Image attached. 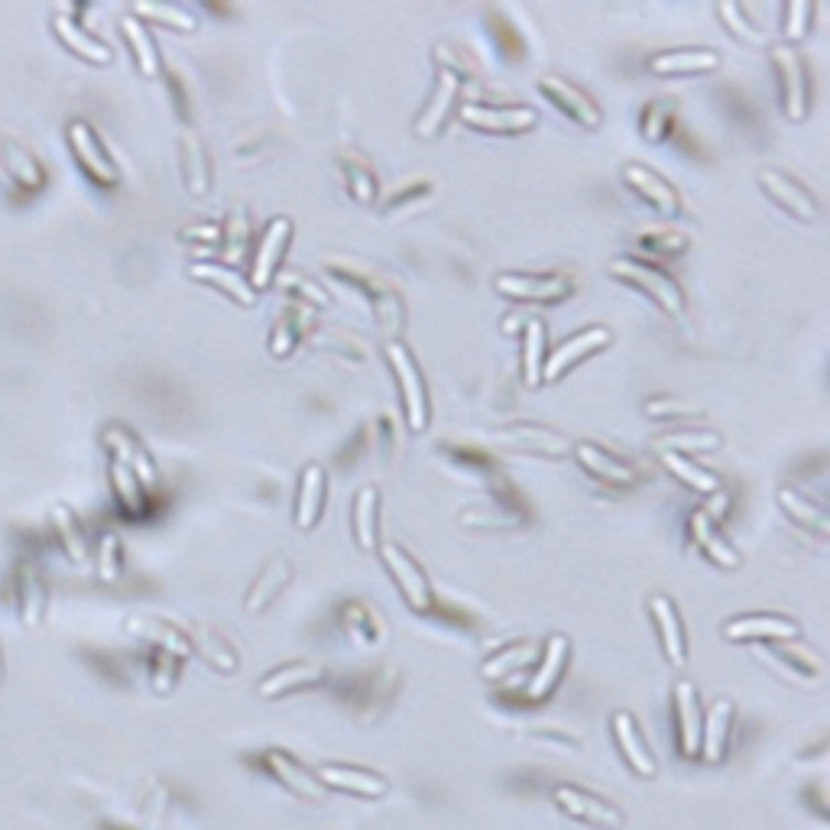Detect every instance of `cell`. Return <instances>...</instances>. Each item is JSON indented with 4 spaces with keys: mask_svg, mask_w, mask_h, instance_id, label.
<instances>
[{
    "mask_svg": "<svg viewBox=\"0 0 830 830\" xmlns=\"http://www.w3.org/2000/svg\"><path fill=\"white\" fill-rule=\"evenodd\" d=\"M435 68H438V78H435L432 98L418 111V118L413 123V133L418 140L438 136V130L448 123L451 111L461 105V88L471 78V65L461 59L451 46H445V43L435 46Z\"/></svg>",
    "mask_w": 830,
    "mask_h": 830,
    "instance_id": "1",
    "label": "cell"
},
{
    "mask_svg": "<svg viewBox=\"0 0 830 830\" xmlns=\"http://www.w3.org/2000/svg\"><path fill=\"white\" fill-rule=\"evenodd\" d=\"M607 273L653 298L665 315H685V308H688V298H685V290L678 286V280L643 256H613L607 263Z\"/></svg>",
    "mask_w": 830,
    "mask_h": 830,
    "instance_id": "2",
    "label": "cell"
},
{
    "mask_svg": "<svg viewBox=\"0 0 830 830\" xmlns=\"http://www.w3.org/2000/svg\"><path fill=\"white\" fill-rule=\"evenodd\" d=\"M723 513H727V493L720 490V493L708 496L705 506L691 510V516H688V538H691V545L701 548L705 558H711L717 568L736 571L743 565V555L733 548V542L727 535L720 533Z\"/></svg>",
    "mask_w": 830,
    "mask_h": 830,
    "instance_id": "3",
    "label": "cell"
},
{
    "mask_svg": "<svg viewBox=\"0 0 830 830\" xmlns=\"http://www.w3.org/2000/svg\"><path fill=\"white\" fill-rule=\"evenodd\" d=\"M383 357L396 376L400 386V400H403V413H406V425L409 432H425L428 418H432V406H428V386L425 376L415 363L413 351L396 338V341H383Z\"/></svg>",
    "mask_w": 830,
    "mask_h": 830,
    "instance_id": "4",
    "label": "cell"
},
{
    "mask_svg": "<svg viewBox=\"0 0 830 830\" xmlns=\"http://www.w3.org/2000/svg\"><path fill=\"white\" fill-rule=\"evenodd\" d=\"M496 293L516 302H538V305H551L561 302L575 293V276L551 270V273H523V270H506L493 276Z\"/></svg>",
    "mask_w": 830,
    "mask_h": 830,
    "instance_id": "5",
    "label": "cell"
},
{
    "mask_svg": "<svg viewBox=\"0 0 830 830\" xmlns=\"http://www.w3.org/2000/svg\"><path fill=\"white\" fill-rule=\"evenodd\" d=\"M376 555H380V561H383V568H386V575L393 578V585L400 588V593L406 597V603L413 607V610H428L432 603H435V591H432V581H428V575H425V568L415 561L413 555L400 545V542H380L376 545Z\"/></svg>",
    "mask_w": 830,
    "mask_h": 830,
    "instance_id": "6",
    "label": "cell"
},
{
    "mask_svg": "<svg viewBox=\"0 0 830 830\" xmlns=\"http://www.w3.org/2000/svg\"><path fill=\"white\" fill-rule=\"evenodd\" d=\"M772 68L778 78V98H782V111L788 120L801 123L808 118V68L801 62V53L788 43H775L772 46Z\"/></svg>",
    "mask_w": 830,
    "mask_h": 830,
    "instance_id": "7",
    "label": "cell"
},
{
    "mask_svg": "<svg viewBox=\"0 0 830 830\" xmlns=\"http://www.w3.org/2000/svg\"><path fill=\"white\" fill-rule=\"evenodd\" d=\"M458 118L471 130L483 133H526L538 123L533 105H487V101H461Z\"/></svg>",
    "mask_w": 830,
    "mask_h": 830,
    "instance_id": "8",
    "label": "cell"
},
{
    "mask_svg": "<svg viewBox=\"0 0 830 830\" xmlns=\"http://www.w3.org/2000/svg\"><path fill=\"white\" fill-rule=\"evenodd\" d=\"M610 341H613V331H610L607 325H591V328H585V331L568 335L561 345H555V348L545 354V363H542V383L561 380L575 363L588 360V357L603 351V348H610Z\"/></svg>",
    "mask_w": 830,
    "mask_h": 830,
    "instance_id": "9",
    "label": "cell"
},
{
    "mask_svg": "<svg viewBox=\"0 0 830 830\" xmlns=\"http://www.w3.org/2000/svg\"><path fill=\"white\" fill-rule=\"evenodd\" d=\"M293 240V221L286 215H276L270 218V225L263 228V234L256 240V250H253V263H250V286L256 293H263L266 286H273L280 266H283V256H286V247Z\"/></svg>",
    "mask_w": 830,
    "mask_h": 830,
    "instance_id": "10",
    "label": "cell"
},
{
    "mask_svg": "<svg viewBox=\"0 0 830 830\" xmlns=\"http://www.w3.org/2000/svg\"><path fill=\"white\" fill-rule=\"evenodd\" d=\"M760 185H763V192L769 195L772 201L778 208H785L791 218H798V221H818L821 218V201L811 195V188H805L795 176H788V173H782L775 166H766V170H760Z\"/></svg>",
    "mask_w": 830,
    "mask_h": 830,
    "instance_id": "11",
    "label": "cell"
},
{
    "mask_svg": "<svg viewBox=\"0 0 830 830\" xmlns=\"http://www.w3.org/2000/svg\"><path fill=\"white\" fill-rule=\"evenodd\" d=\"M538 91H542L565 118L575 120L578 127H585V130L600 127V120H603L600 105L593 101L585 88H578L575 81H568V78H561V75H542V78H538Z\"/></svg>",
    "mask_w": 830,
    "mask_h": 830,
    "instance_id": "12",
    "label": "cell"
},
{
    "mask_svg": "<svg viewBox=\"0 0 830 830\" xmlns=\"http://www.w3.org/2000/svg\"><path fill=\"white\" fill-rule=\"evenodd\" d=\"M571 455H575L578 465H581L591 477H597L600 483L623 487V490H630V487L640 483V471H636L630 461H623L616 451H610L607 445H600V441H591V438L575 441V445H571Z\"/></svg>",
    "mask_w": 830,
    "mask_h": 830,
    "instance_id": "13",
    "label": "cell"
},
{
    "mask_svg": "<svg viewBox=\"0 0 830 830\" xmlns=\"http://www.w3.org/2000/svg\"><path fill=\"white\" fill-rule=\"evenodd\" d=\"M723 636L733 643H791L801 636V626L791 616L782 613H743L723 623Z\"/></svg>",
    "mask_w": 830,
    "mask_h": 830,
    "instance_id": "14",
    "label": "cell"
},
{
    "mask_svg": "<svg viewBox=\"0 0 830 830\" xmlns=\"http://www.w3.org/2000/svg\"><path fill=\"white\" fill-rule=\"evenodd\" d=\"M188 276L205 283V286H215L218 293L238 302L243 308H253L260 302V293L250 286L247 273L234 266V263H221V260H192L188 263Z\"/></svg>",
    "mask_w": 830,
    "mask_h": 830,
    "instance_id": "15",
    "label": "cell"
},
{
    "mask_svg": "<svg viewBox=\"0 0 830 830\" xmlns=\"http://www.w3.org/2000/svg\"><path fill=\"white\" fill-rule=\"evenodd\" d=\"M68 143H72V150H75V156H78V163L85 166L88 176L95 178V182H101V185H118V163L108 156V150L101 146L98 133L85 120H72L68 123Z\"/></svg>",
    "mask_w": 830,
    "mask_h": 830,
    "instance_id": "16",
    "label": "cell"
},
{
    "mask_svg": "<svg viewBox=\"0 0 830 830\" xmlns=\"http://www.w3.org/2000/svg\"><path fill=\"white\" fill-rule=\"evenodd\" d=\"M312 328H315V308L298 298H286L270 331V354L290 357L305 338H312Z\"/></svg>",
    "mask_w": 830,
    "mask_h": 830,
    "instance_id": "17",
    "label": "cell"
},
{
    "mask_svg": "<svg viewBox=\"0 0 830 830\" xmlns=\"http://www.w3.org/2000/svg\"><path fill=\"white\" fill-rule=\"evenodd\" d=\"M325 500H328V474L321 465H305L298 474L296 503H293V520H296L298 533H312L325 513Z\"/></svg>",
    "mask_w": 830,
    "mask_h": 830,
    "instance_id": "18",
    "label": "cell"
},
{
    "mask_svg": "<svg viewBox=\"0 0 830 830\" xmlns=\"http://www.w3.org/2000/svg\"><path fill=\"white\" fill-rule=\"evenodd\" d=\"M675 723H678V740L685 756H701V730H705V713H701V698L698 688L681 678L675 681Z\"/></svg>",
    "mask_w": 830,
    "mask_h": 830,
    "instance_id": "19",
    "label": "cell"
},
{
    "mask_svg": "<svg viewBox=\"0 0 830 830\" xmlns=\"http://www.w3.org/2000/svg\"><path fill=\"white\" fill-rule=\"evenodd\" d=\"M649 613H653L655 630H658V640H662V649H665V658H668L675 668H685V662H688V646H685V626H681L678 607L671 603V597L653 593V597H649Z\"/></svg>",
    "mask_w": 830,
    "mask_h": 830,
    "instance_id": "20",
    "label": "cell"
},
{
    "mask_svg": "<svg viewBox=\"0 0 830 830\" xmlns=\"http://www.w3.org/2000/svg\"><path fill=\"white\" fill-rule=\"evenodd\" d=\"M105 445H108V451L114 455V461H120L123 468H130L133 477L146 487V490H153L156 487V465H153V458H150V451L140 445V438L136 435H130L127 428H120V425H111V428H105Z\"/></svg>",
    "mask_w": 830,
    "mask_h": 830,
    "instance_id": "21",
    "label": "cell"
},
{
    "mask_svg": "<svg viewBox=\"0 0 830 830\" xmlns=\"http://www.w3.org/2000/svg\"><path fill=\"white\" fill-rule=\"evenodd\" d=\"M623 182H626L643 201H649L655 211H662V215H678V211H681V195L671 188V182H665V178L658 176L655 170H649V166H643V163H626V166H623Z\"/></svg>",
    "mask_w": 830,
    "mask_h": 830,
    "instance_id": "22",
    "label": "cell"
},
{
    "mask_svg": "<svg viewBox=\"0 0 830 830\" xmlns=\"http://www.w3.org/2000/svg\"><path fill=\"white\" fill-rule=\"evenodd\" d=\"M506 445H516V448H526V451H535V455H548V458H565L571 455V438H565L561 432L555 428H545V425H535V422H516L510 428H500L496 432Z\"/></svg>",
    "mask_w": 830,
    "mask_h": 830,
    "instance_id": "23",
    "label": "cell"
},
{
    "mask_svg": "<svg viewBox=\"0 0 830 830\" xmlns=\"http://www.w3.org/2000/svg\"><path fill=\"white\" fill-rule=\"evenodd\" d=\"M555 805H558L561 811H568L571 818H581V821L597 824V828H623V815H620L616 808H610L607 801L593 798V795L581 791V788H571V785L555 788Z\"/></svg>",
    "mask_w": 830,
    "mask_h": 830,
    "instance_id": "24",
    "label": "cell"
},
{
    "mask_svg": "<svg viewBox=\"0 0 830 830\" xmlns=\"http://www.w3.org/2000/svg\"><path fill=\"white\" fill-rule=\"evenodd\" d=\"M720 68V53L711 46H685V50H662L649 59V72L655 75H705Z\"/></svg>",
    "mask_w": 830,
    "mask_h": 830,
    "instance_id": "25",
    "label": "cell"
},
{
    "mask_svg": "<svg viewBox=\"0 0 830 830\" xmlns=\"http://www.w3.org/2000/svg\"><path fill=\"white\" fill-rule=\"evenodd\" d=\"M178 163H182L185 188L195 198H205L211 192V160H208V150H205L201 136L195 130L182 133V140H178Z\"/></svg>",
    "mask_w": 830,
    "mask_h": 830,
    "instance_id": "26",
    "label": "cell"
},
{
    "mask_svg": "<svg viewBox=\"0 0 830 830\" xmlns=\"http://www.w3.org/2000/svg\"><path fill=\"white\" fill-rule=\"evenodd\" d=\"M760 655L769 662L772 668H778L785 678H791V681H798V685H815V681H821V675H824V662H821L818 655H798L795 653V646H788V643L760 646Z\"/></svg>",
    "mask_w": 830,
    "mask_h": 830,
    "instance_id": "27",
    "label": "cell"
},
{
    "mask_svg": "<svg viewBox=\"0 0 830 830\" xmlns=\"http://www.w3.org/2000/svg\"><path fill=\"white\" fill-rule=\"evenodd\" d=\"M351 529H354L357 548L376 551L380 545V490L373 483L360 487L351 503Z\"/></svg>",
    "mask_w": 830,
    "mask_h": 830,
    "instance_id": "28",
    "label": "cell"
},
{
    "mask_svg": "<svg viewBox=\"0 0 830 830\" xmlns=\"http://www.w3.org/2000/svg\"><path fill=\"white\" fill-rule=\"evenodd\" d=\"M610 723H613V736H616V746H620V753L626 756V763L636 769V775L653 778L655 760L653 753H649V746H646V740L640 736V727H636L633 713L616 711Z\"/></svg>",
    "mask_w": 830,
    "mask_h": 830,
    "instance_id": "29",
    "label": "cell"
},
{
    "mask_svg": "<svg viewBox=\"0 0 830 830\" xmlns=\"http://www.w3.org/2000/svg\"><path fill=\"white\" fill-rule=\"evenodd\" d=\"M775 500L785 510V516L795 520L798 526H805V529H811V533L818 535L830 533V513L824 510V503H818L815 496H808V493H801L795 487H778Z\"/></svg>",
    "mask_w": 830,
    "mask_h": 830,
    "instance_id": "30",
    "label": "cell"
},
{
    "mask_svg": "<svg viewBox=\"0 0 830 830\" xmlns=\"http://www.w3.org/2000/svg\"><path fill=\"white\" fill-rule=\"evenodd\" d=\"M720 432L713 428H701V425H678L668 432H658L653 438V448L662 451H675V455H698V451H717L720 448Z\"/></svg>",
    "mask_w": 830,
    "mask_h": 830,
    "instance_id": "31",
    "label": "cell"
},
{
    "mask_svg": "<svg viewBox=\"0 0 830 830\" xmlns=\"http://www.w3.org/2000/svg\"><path fill=\"white\" fill-rule=\"evenodd\" d=\"M338 170L345 176V185L351 192L357 205H376L380 198V182H376V173L370 166V160L357 150H341L338 153Z\"/></svg>",
    "mask_w": 830,
    "mask_h": 830,
    "instance_id": "32",
    "label": "cell"
},
{
    "mask_svg": "<svg viewBox=\"0 0 830 830\" xmlns=\"http://www.w3.org/2000/svg\"><path fill=\"white\" fill-rule=\"evenodd\" d=\"M290 578H293V561H290V558H283V555L270 558V561L263 565V571L253 578V585H250V591H247L243 607H247L250 613H260L266 603H273V597H276V593L290 585Z\"/></svg>",
    "mask_w": 830,
    "mask_h": 830,
    "instance_id": "33",
    "label": "cell"
},
{
    "mask_svg": "<svg viewBox=\"0 0 830 830\" xmlns=\"http://www.w3.org/2000/svg\"><path fill=\"white\" fill-rule=\"evenodd\" d=\"M53 26H56V33L62 36V43L72 50V53H78L81 59L88 62H98V65H108V62L114 59V53H111V46L108 43H101L95 33H88L81 23H75L65 10L56 13V20H53Z\"/></svg>",
    "mask_w": 830,
    "mask_h": 830,
    "instance_id": "34",
    "label": "cell"
},
{
    "mask_svg": "<svg viewBox=\"0 0 830 830\" xmlns=\"http://www.w3.org/2000/svg\"><path fill=\"white\" fill-rule=\"evenodd\" d=\"M568 636H548V643H545V653H542V665L535 668V675L529 678V698L533 701H542V698H548L551 695V688L558 685V678H561V668H565V662H568Z\"/></svg>",
    "mask_w": 830,
    "mask_h": 830,
    "instance_id": "35",
    "label": "cell"
},
{
    "mask_svg": "<svg viewBox=\"0 0 830 830\" xmlns=\"http://www.w3.org/2000/svg\"><path fill=\"white\" fill-rule=\"evenodd\" d=\"M325 678L321 665L318 662H293L286 668H276L273 675H266L260 685H256V695L260 698H280L293 688H305V685H318Z\"/></svg>",
    "mask_w": 830,
    "mask_h": 830,
    "instance_id": "36",
    "label": "cell"
},
{
    "mask_svg": "<svg viewBox=\"0 0 830 830\" xmlns=\"http://www.w3.org/2000/svg\"><path fill=\"white\" fill-rule=\"evenodd\" d=\"M318 782L328 785V788H345V791H354V795H367V798L386 795V778H380L376 772L354 769V766H321Z\"/></svg>",
    "mask_w": 830,
    "mask_h": 830,
    "instance_id": "37",
    "label": "cell"
},
{
    "mask_svg": "<svg viewBox=\"0 0 830 830\" xmlns=\"http://www.w3.org/2000/svg\"><path fill=\"white\" fill-rule=\"evenodd\" d=\"M662 458V465H665V471L671 477H678L685 487H691L695 493H701V496H713V493H720L723 490V480L713 474L711 468H701L695 458H688V455H675V451H662L658 455Z\"/></svg>",
    "mask_w": 830,
    "mask_h": 830,
    "instance_id": "38",
    "label": "cell"
},
{
    "mask_svg": "<svg viewBox=\"0 0 830 830\" xmlns=\"http://www.w3.org/2000/svg\"><path fill=\"white\" fill-rule=\"evenodd\" d=\"M263 763H266V769L273 772L290 791H296L302 798H312V801H318L321 798V782L315 778V775H308V772L298 766L293 756H286V753H280V750H270L266 756H263Z\"/></svg>",
    "mask_w": 830,
    "mask_h": 830,
    "instance_id": "39",
    "label": "cell"
},
{
    "mask_svg": "<svg viewBox=\"0 0 830 830\" xmlns=\"http://www.w3.org/2000/svg\"><path fill=\"white\" fill-rule=\"evenodd\" d=\"M120 30H123L127 43H130V50H133V56H136V65H140V72H143L146 78H156L163 65H160V50H156V40L150 36L146 23H143L140 17H133V13H123V17H120Z\"/></svg>",
    "mask_w": 830,
    "mask_h": 830,
    "instance_id": "40",
    "label": "cell"
},
{
    "mask_svg": "<svg viewBox=\"0 0 830 830\" xmlns=\"http://www.w3.org/2000/svg\"><path fill=\"white\" fill-rule=\"evenodd\" d=\"M730 723H733V705L727 698L713 701L711 711L705 717V730H701V753L708 763H720L727 740H730Z\"/></svg>",
    "mask_w": 830,
    "mask_h": 830,
    "instance_id": "41",
    "label": "cell"
},
{
    "mask_svg": "<svg viewBox=\"0 0 830 830\" xmlns=\"http://www.w3.org/2000/svg\"><path fill=\"white\" fill-rule=\"evenodd\" d=\"M548 354V328L542 318H529L523 331V383L535 390L542 386V363Z\"/></svg>",
    "mask_w": 830,
    "mask_h": 830,
    "instance_id": "42",
    "label": "cell"
},
{
    "mask_svg": "<svg viewBox=\"0 0 830 830\" xmlns=\"http://www.w3.org/2000/svg\"><path fill=\"white\" fill-rule=\"evenodd\" d=\"M636 250L643 253V260H658V256H678L688 247V234L681 228H643L636 231Z\"/></svg>",
    "mask_w": 830,
    "mask_h": 830,
    "instance_id": "43",
    "label": "cell"
},
{
    "mask_svg": "<svg viewBox=\"0 0 830 830\" xmlns=\"http://www.w3.org/2000/svg\"><path fill=\"white\" fill-rule=\"evenodd\" d=\"M253 238V225H250V211L238 205L225 221H221V263H228V260H240L243 256V250H247V243Z\"/></svg>",
    "mask_w": 830,
    "mask_h": 830,
    "instance_id": "44",
    "label": "cell"
},
{
    "mask_svg": "<svg viewBox=\"0 0 830 830\" xmlns=\"http://www.w3.org/2000/svg\"><path fill=\"white\" fill-rule=\"evenodd\" d=\"M111 483L118 493V503L130 513V516H143L150 510V493L146 487L133 477L130 468H123L120 461H111Z\"/></svg>",
    "mask_w": 830,
    "mask_h": 830,
    "instance_id": "45",
    "label": "cell"
},
{
    "mask_svg": "<svg viewBox=\"0 0 830 830\" xmlns=\"http://www.w3.org/2000/svg\"><path fill=\"white\" fill-rule=\"evenodd\" d=\"M717 17L723 20V26L740 36L743 43H766V30L750 17V10L743 3H733V0H723L717 3Z\"/></svg>",
    "mask_w": 830,
    "mask_h": 830,
    "instance_id": "46",
    "label": "cell"
},
{
    "mask_svg": "<svg viewBox=\"0 0 830 830\" xmlns=\"http://www.w3.org/2000/svg\"><path fill=\"white\" fill-rule=\"evenodd\" d=\"M53 523H56V529H59V538L62 545H65V551H68V558H72L75 565H85V561H88V538L81 533L75 513L59 503V506H53Z\"/></svg>",
    "mask_w": 830,
    "mask_h": 830,
    "instance_id": "47",
    "label": "cell"
},
{
    "mask_svg": "<svg viewBox=\"0 0 830 830\" xmlns=\"http://www.w3.org/2000/svg\"><path fill=\"white\" fill-rule=\"evenodd\" d=\"M461 523L471 529H520L526 523V516L520 510H506V506H471L461 513Z\"/></svg>",
    "mask_w": 830,
    "mask_h": 830,
    "instance_id": "48",
    "label": "cell"
},
{
    "mask_svg": "<svg viewBox=\"0 0 830 830\" xmlns=\"http://www.w3.org/2000/svg\"><path fill=\"white\" fill-rule=\"evenodd\" d=\"M133 17H140V20H156V23H163V26L185 30V33H192V30L198 26L195 17H192L185 7H176V3H150V0H140V3H133Z\"/></svg>",
    "mask_w": 830,
    "mask_h": 830,
    "instance_id": "49",
    "label": "cell"
},
{
    "mask_svg": "<svg viewBox=\"0 0 830 830\" xmlns=\"http://www.w3.org/2000/svg\"><path fill=\"white\" fill-rule=\"evenodd\" d=\"M811 17H815V3H808V0H791V3H785V7H782V43L795 46L801 36H808Z\"/></svg>",
    "mask_w": 830,
    "mask_h": 830,
    "instance_id": "50",
    "label": "cell"
},
{
    "mask_svg": "<svg viewBox=\"0 0 830 830\" xmlns=\"http://www.w3.org/2000/svg\"><path fill=\"white\" fill-rule=\"evenodd\" d=\"M276 276H280V286L286 290V298H298V302H305V305H312V308H328V305H331V296H328L315 280L302 276L296 270L276 273Z\"/></svg>",
    "mask_w": 830,
    "mask_h": 830,
    "instance_id": "51",
    "label": "cell"
},
{
    "mask_svg": "<svg viewBox=\"0 0 830 830\" xmlns=\"http://www.w3.org/2000/svg\"><path fill=\"white\" fill-rule=\"evenodd\" d=\"M535 658L533 643H523V646H510V649H500L493 658L483 662V675L487 678H503L506 671H516L523 665H529Z\"/></svg>",
    "mask_w": 830,
    "mask_h": 830,
    "instance_id": "52",
    "label": "cell"
},
{
    "mask_svg": "<svg viewBox=\"0 0 830 830\" xmlns=\"http://www.w3.org/2000/svg\"><path fill=\"white\" fill-rule=\"evenodd\" d=\"M643 413L649 415V418H678V422H685V418H698V415H705V409H701L698 403H691V400H678V396H655V400H646V403H643Z\"/></svg>",
    "mask_w": 830,
    "mask_h": 830,
    "instance_id": "53",
    "label": "cell"
},
{
    "mask_svg": "<svg viewBox=\"0 0 830 830\" xmlns=\"http://www.w3.org/2000/svg\"><path fill=\"white\" fill-rule=\"evenodd\" d=\"M671 120H675L671 105H665V101H649L646 111H643V118H640L643 136H646V140H662V136H668Z\"/></svg>",
    "mask_w": 830,
    "mask_h": 830,
    "instance_id": "54",
    "label": "cell"
},
{
    "mask_svg": "<svg viewBox=\"0 0 830 830\" xmlns=\"http://www.w3.org/2000/svg\"><path fill=\"white\" fill-rule=\"evenodd\" d=\"M98 575L101 581H114L120 575V538L114 533H105L98 542Z\"/></svg>",
    "mask_w": 830,
    "mask_h": 830,
    "instance_id": "55",
    "label": "cell"
},
{
    "mask_svg": "<svg viewBox=\"0 0 830 830\" xmlns=\"http://www.w3.org/2000/svg\"><path fill=\"white\" fill-rule=\"evenodd\" d=\"M198 646H201L205 658H208L215 668H221V671H231V668L238 665V658H234V653H231V646H228V643H221L215 633H198Z\"/></svg>",
    "mask_w": 830,
    "mask_h": 830,
    "instance_id": "56",
    "label": "cell"
},
{
    "mask_svg": "<svg viewBox=\"0 0 830 830\" xmlns=\"http://www.w3.org/2000/svg\"><path fill=\"white\" fill-rule=\"evenodd\" d=\"M40 613H43V588H40L36 575L26 571L23 575V620L33 626L40 620Z\"/></svg>",
    "mask_w": 830,
    "mask_h": 830,
    "instance_id": "57",
    "label": "cell"
},
{
    "mask_svg": "<svg viewBox=\"0 0 830 830\" xmlns=\"http://www.w3.org/2000/svg\"><path fill=\"white\" fill-rule=\"evenodd\" d=\"M432 185H428V178H406L396 192H390V198L383 201V208H400L403 201H409L415 198L418 192H428Z\"/></svg>",
    "mask_w": 830,
    "mask_h": 830,
    "instance_id": "58",
    "label": "cell"
},
{
    "mask_svg": "<svg viewBox=\"0 0 830 830\" xmlns=\"http://www.w3.org/2000/svg\"><path fill=\"white\" fill-rule=\"evenodd\" d=\"M7 160H10V166H13V173H17V176H23L30 185H36V182H40V170H36V163H33L23 150H13V146H10V156H7Z\"/></svg>",
    "mask_w": 830,
    "mask_h": 830,
    "instance_id": "59",
    "label": "cell"
},
{
    "mask_svg": "<svg viewBox=\"0 0 830 830\" xmlns=\"http://www.w3.org/2000/svg\"><path fill=\"white\" fill-rule=\"evenodd\" d=\"M182 238L201 240V243H208V247H218V243H221V225H195V228H185Z\"/></svg>",
    "mask_w": 830,
    "mask_h": 830,
    "instance_id": "60",
    "label": "cell"
}]
</instances>
